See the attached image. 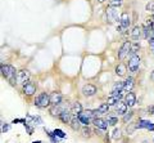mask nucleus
Instances as JSON below:
<instances>
[{"label": "nucleus", "mask_w": 154, "mask_h": 143, "mask_svg": "<svg viewBox=\"0 0 154 143\" xmlns=\"http://www.w3.org/2000/svg\"><path fill=\"white\" fill-rule=\"evenodd\" d=\"M122 98H123V97H118V95H109L107 103L109 104V106H116V104H117L118 102H121Z\"/></svg>", "instance_id": "obj_23"}, {"label": "nucleus", "mask_w": 154, "mask_h": 143, "mask_svg": "<svg viewBox=\"0 0 154 143\" xmlns=\"http://www.w3.org/2000/svg\"><path fill=\"white\" fill-rule=\"evenodd\" d=\"M17 72L16 68L11 65H2V75L11 84H17Z\"/></svg>", "instance_id": "obj_1"}, {"label": "nucleus", "mask_w": 154, "mask_h": 143, "mask_svg": "<svg viewBox=\"0 0 154 143\" xmlns=\"http://www.w3.org/2000/svg\"><path fill=\"white\" fill-rule=\"evenodd\" d=\"M127 108H128V106L126 104V102H118L116 104V113H118V115H125V113L127 112Z\"/></svg>", "instance_id": "obj_15"}, {"label": "nucleus", "mask_w": 154, "mask_h": 143, "mask_svg": "<svg viewBox=\"0 0 154 143\" xmlns=\"http://www.w3.org/2000/svg\"><path fill=\"white\" fill-rule=\"evenodd\" d=\"M140 63H141V59H140V57H139L137 54L131 56L130 57V61H128V65H127L128 71L131 74H135L139 70V67H140Z\"/></svg>", "instance_id": "obj_4"}, {"label": "nucleus", "mask_w": 154, "mask_h": 143, "mask_svg": "<svg viewBox=\"0 0 154 143\" xmlns=\"http://www.w3.org/2000/svg\"><path fill=\"white\" fill-rule=\"evenodd\" d=\"M132 116H134V112H132V111H128V112H126V113H125V115H123V119H122L123 122H128V121L132 119Z\"/></svg>", "instance_id": "obj_31"}, {"label": "nucleus", "mask_w": 154, "mask_h": 143, "mask_svg": "<svg viewBox=\"0 0 154 143\" xmlns=\"http://www.w3.org/2000/svg\"><path fill=\"white\" fill-rule=\"evenodd\" d=\"M22 92L23 94H26V95H32V94H35L36 92V85L31 83V81H26L25 84H23V87H22Z\"/></svg>", "instance_id": "obj_9"}, {"label": "nucleus", "mask_w": 154, "mask_h": 143, "mask_svg": "<svg viewBox=\"0 0 154 143\" xmlns=\"http://www.w3.org/2000/svg\"><path fill=\"white\" fill-rule=\"evenodd\" d=\"M77 117H79V120L81 121V124H82V125H90V122H91V120L88 117L85 115L84 112H81V113H79V115H77Z\"/></svg>", "instance_id": "obj_24"}, {"label": "nucleus", "mask_w": 154, "mask_h": 143, "mask_svg": "<svg viewBox=\"0 0 154 143\" xmlns=\"http://www.w3.org/2000/svg\"><path fill=\"white\" fill-rule=\"evenodd\" d=\"M105 16H107V22L108 23H114L116 21H119L118 17V7L109 5L105 11Z\"/></svg>", "instance_id": "obj_3"}, {"label": "nucleus", "mask_w": 154, "mask_h": 143, "mask_svg": "<svg viewBox=\"0 0 154 143\" xmlns=\"http://www.w3.org/2000/svg\"><path fill=\"white\" fill-rule=\"evenodd\" d=\"M121 137H122V132H121V129H116L113 130V134H112V138L114 141H118V139H121Z\"/></svg>", "instance_id": "obj_28"}, {"label": "nucleus", "mask_w": 154, "mask_h": 143, "mask_svg": "<svg viewBox=\"0 0 154 143\" xmlns=\"http://www.w3.org/2000/svg\"><path fill=\"white\" fill-rule=\"evenodd\" d=\"M107 121H108V124L110 126H114L118 122V117H116V116H109L108 119H107Z\"/></svg>", "instance_id": "obj_32"}, {"label": "nucleus", "mask_w": 154, "mask_h": 143, "mask_svg": "<svg viewBox=\"0 0 154 143\" xmlns=\"http://www.w3.org/2000/svg\"><path fill=\"white\" fill-rule=\"evenodd\" d=\"M146 11L149 12H154V0H150V3H148V5H146Z\"/></svg>", "instance_id": "obj_37"}, {"label": "nucleus", "mask_w": 154, "mask_h": 143, "mask_svg": "<svg viewBox=\"0 0 154 143\" xmlns=\"http://www.w3.org/2000/svg\"><path fill=\"white\" fill-rule=\"evenodd\" d=\"M125 88V81H118L113 85V89H118V90H123Z\"/></svg>", "instance_id": "obj_34"}, {"label": "nucleus", "mask_w": 154, "mask_h": 143, "mask_svg": "<svg viewBox=\"0 0 154 143\" xmlns=\"http://www.w3.org/2000/svg\"><path fill=\"white\" fill-rule=\"evenodd\" d=\"M136 129H148V130H154V124L150 120H144L140 119L136 122Z\"/></svg>", "instance_id": "obj_8"}, {"label": "nucleus", "mask_w": 154, "mask_h": 143, "mask_svg": "<svg viewBox=\"0 0 154 143\" xmlns=\"http://www.w3.org/2000/svg\"><path fill=\"white\" fill-rule=\"evenodd\" d=\"M148 111H149V112H152L153 115H154V106H150V107H149V108H148Z\"/></svg>", "instance_id": "obj_39"}, {"label": "nucleus", "mask_w": 154, "mask_h": 143, "mask_svg": "<svg viewBox=\"0 0 154 143\" xmlns=\"http://www.w3.org/2000/svg\"><path fill=\"white\" fill-rule=\"evenodd\" d=\"M26 119H27L28 122L32 124V125H42V124H44V120L37 115H27Z\"/></svg>", "instance_id": "obj_14"}, {"label": "nucleus", "mask_w": 154, "mask_h": 143, "mask_svg": "<svg viewBox=\"0 0 154 143\" xmlns=\"http://www.w3.org/2000/svg\"><path fill=\"white\" fill-rule=\"evenodd\" d=\"M152 80L154 81V71H153V74H152Z\"/></svg>", "instance_id": "obj_40"}, {"label": "nucleus", "mask_w": 154, "mask_h": 143, "mask_svg": "<svg viewBox=\"0 0 154 143\" xmlns=\"http://www.w3.org/2000/svg\"><path fill=\"white\" fill-rule=\"evenodd\" d=\"M141 35H143V27L141 26H135L132 28L131 34H130V36H131L134 40H139V37H140Z\"/></svg>", "instance_id": "obj_17"}, {"label": "nucleus", "mask_w": 154, "mask_h": 143, "mask_svg": "<svg viewBox=\"0 0 154 143\" xmlns=\"http://www.w3.org/2000/svg\"><path fill=\"white\" fill-rule=\"evenodd\" d=\"M44 130L46 132V134H48V137L50 138V141H51V143H59L60 142V138L59 137H57L55 134H54V130H49V129H46V128H44Z\"/></svg>", "instance_id": "obj_22"}, {"label": "nucleus", "mask_w": 154, "mask_h": 143, "mask_svg": "<svg viewBox=\"0 0 154 143\" xmlns=\"http://www.w3.org/2000/svg\"><path fill=\"white\" fill-rule=\"evenodd\" d=\"M54 134L57 137H59L60 139H66V138H67V134L62 129H54Z\"/></svg>", "instance_id": "obj_29"}, {"label": "nucleus", "mask_w": 154, "mask_h": 143, "mask_svg": "<svg viewBox=\"0 0 154 143\" xmlns=\"http://www.w3.org/2000/svg\"><path fill=\"white\" fill-rule=\"evenodd\" d=\"M58 119H59V120L63 122V124H66V125H67V124H69V122H71V119H72L71 110H68V108L64 110V111L59 115V117H58Z\"/></svg>", "instance_id": "obj_12"}, {"label": "nucleus", "mask_w": 154, "mask_h": 143, "mask_svg": "<svg viewBox=\"0 0 154 143\" xmlns=\"http://www.w3.org/2000/svg\"><path fill=\"white\" fill-rule=\"evenodd\" d=\"M82 112L90 119L91 121H93L95 117H98V115H100L99 111H98V108H96V110H86V111H82Z\"/></svg>", "instance_id": "obj_21"}, {"label": "nucleus", "mask_w": 154, "mask_h": 143, "mask_svg": "<svg viewBox=\"0 0 154 143\" xmlns=\"http://www.w3.org/2000/svg\"><path fill=\"white\" fill-rule=\"evenodd\" d=\"M125 102L128 107H132L135 106V103H136V94L132 93V92H128L126 95H125Z\"/></svg>", "instance_id": "obj_13"}, {"label": "nucleus", "mask_w": 154, "mask_h": 143, "mask_svg": "<svg viewBox=\"0 0 154 143\" xmlns=\"http://www.w3.org/2000/svg\"><path fill=\"white\" fill-rule=\"evenodd\" d=\"M9 129H11V125L3 121V122H2V132H3V133H7Z\"/></svg>", "instance_id": "obj_36"}, {"label": "nucleus", "mask_w": 154, "mask_h": 143, "mask_svg": "<svg viewBox=\"0 0 154 143\" xmlns=\"http://www.w3.org/2000/svg\"><path fill=\"white\" fill-rule=\"evenodd\" d=\"M131 41H125L123 44L121 45V48H119L118 50V58L119 59H125L126 57L130 54V50H131Z\"/></svg>", "instance_id": "obj_6"}, {"label": "nucleus", "mask_w": 154, "mask_h": 143, "mask_svg": "<svg viewBox=\"0 0 154 143\" xmlns=\"http://www.w3.org/2000/svg\"><path fill=\"white\" fill-rule=\"evenodd\" d=\"M149 45H150V49L154 52V37H150V39H149Z\"/></svg>", "instance_id": "obj_38"}, {"label": "nucleus", "mask_w": 154, "mask_h": 143, "mask_svg": "<svg viewBox=\"0 0 154 143\" xmlns=\"http://www.w3.org/2000/svg\"><path fill=\"white\" fill-rule=\"evenodd\" d=\"M30 71L28 70H21L17 72V84H25L26 81L30 80Z\"/></svg>", "instance_id": "obj_7"}, {"label": "nucleus", "mask_w": 154, "mask_h": 143, "mask_svg": "<svg viewBox=\"0 0 154 143\" xmlns=\"http://www.w3.org/2000/svg\"><path fill=\"white\" fill-rule=\"evenodd\" d=\"M153 17H154V14H153Z\"/></svg>", "instance_id": "obj_43"}, {"label": "nucleus", "mask_w": 154, "mask_h": 143, "mask_svg": "<svg viewBox=\"0 0 154 143\" xmlns=\"http://www.w3.org/2000/svg\"><path fill=\"white\" fill-rule=\"evenodd\" d=\"M95 93H96V87H95V85H91V84L84 85V88H82V94L85 95V97H93Z\"/></svg>", "instance_id": "obj_11"}, {"label": "nucleus", "mask_w": 154, "mask_h": 143, "mask_svg": "<svg viewBox=\"0 0 154 143\" xmlns=\"http://www.w3.org/2000/svg\"><path fill=\"white\" fill-rule=\"evenodd\" d=\"M109 104L108 103H102L100 106L98 107V111L99 113H108V110H109Z\"/></svg>", "instance_id": "obj_27"}, {"label": "nucleus", "mask_w": 154, "mask_h": 143, "mask_svg": "<svg viewBox=\"0 0 154 143\" xmlns=\"http://www.w3.org/2000/svg\"><path fill=\"white\" fill-rule=\"evenodd\" d=\"M82 112V104H81L80 102H75V103H72V106H71V113L72 115H79V113Z\"/></svg>", "instance_id": "obj_20"}, {"label": "nucleus", "mask_w": 154, "mask_h": 143, "mask_svg": "<svg viewBox=\"0 0 154 143\" xmlns=\"http://www.w3.org/2000/svg\"><path fill=\"white\" fill-rule=\"evenodd\" d=\"M82 134H84V137H90L91 135V130H90L89 125H85V128L82 129Z\"/></svg>", "instance_id": "obj_35"}, {"label": "nucleus", "mask_w": 154, "mask_h": 143, "mask_svg": "<svg viewBox=\"0 0 154 143\" xmlns=\"http://www.w3.org/2000/svg\"><path fill=\"white\" fill-rule=\"evenodd\" d=\"M32 124L31 122H28V121H26L25 124H23V126L26 128V130H27V133H28V135H32L33 134V126H31Z\"/></svg>", "instance_id": "obj_30"}, {"label": "nucleus", "mask_w": 154, "mask_h": 143, "mask_svg": "<svg viewBox=\"0 0 154 143\" xmlns=\"http://www.w3.org/2000/svg\"><path fill=\"white\" fill-rule=\"evenodd\" d=\"M123 3V0H109V5L113 7H121Z\"/></svg>", "instance_id": "obj_33"}, {"label": "nucleus", "mask_w": 154, "mask_h": 143, "mask_svg": "<svg viewBox=\"0 0 154 143\" xmlns=\"http://www.w3.org/2000/svg\"><path fill=\"white\" fill-rule=\"evenodd\" d=\"M62 99H63V95H62L59 92H54V93L50 94L51 104H59V103H62Z\"/></svg>", "instance_id": "obj_16"}, {"label": "nucleus", "mask_w": 154, "mask_h": 143, "mask_svg": "<svg viewBox=\"0 0 154 143\" xmlns=\"http://www.w3.org/2000/svg\"><path fill=\"white\" fill-rule=\"evenodd\" d=\"M69 126L72 128L73 130H80L81 128V121L79 120V117H77L76 115H72V119H71V122H69Z\"/></svg>", "instance_id": "obj_19"}, {"label": "nucleus", "mask_w": 154, "mask_h": 143, "mask_svg": "<svg viewBox=\"0 0 154 143\" xmlns=\"http://www.w3.org/2000/svg\"><path fill=\"white\" fill-rule=\"evenodd\" d=\"M119 27H118V30L119 31H125V30H128V27L131 26V17H130V14L128 13H122L121 14V17H119Z\"/></svg>", "instance_id": "obj_5"}, {"label": "nucleus", "mask_w": 154, "mask_h": 143, "mask_svg": "<svg viewBox=\"0 0 154 143\" xmlns=\"http://www.w3.org/2000/svg\"><path fill=\"white\" fill-rule=\"evenodd\" d=\"M32 143H42L41 141H35V142H32Z\"/></svg>", "instance_id": "obj_41"}, {"label": "nucleus", "mask_w": 154, "mask_h": 143, "mask_svg": "<svg viewBox=\"0 0 154 143\" xmlns=\"http://www.w3.org/2000/svg\"><path fill=\"white\" fill-rule=\"evenodd\" d=\"M98 2H100V3H103V2H105V0H98Z\"/></svg>", "instance_id": "obj_42"}, {"label": "nucleus", "mask_w": 154, "mask_h": 143, "mask_svg": "<svg viewBox=\"0 0 154 143\" xmlns=\"http://www.w3.org/2000/svg\"><path fill=\"white\" fill-rule=\"evenodd\" d=\"M51 104L50 102V95L48 93H40L35 98V106L38 108H46Z\"/></svg>", "instance_id": "obj_2"}, {"label": "nucleus", "mask_w": 154, "mask_h": 143, "mask_svg": "<svg viewBox=\"0 0 154 143\" xmlns=\"http://www.w3.org/2000/svg\"><path fill=\"white\" fill-rule=\"evenodd\" d=\"M126 66L122 65V63H119L117 67H116V74H117L118 76H125V74H126Z\"/></svg>", "instance_id": "obj_25"}, {"label": "nucleus", "mask_w": 154, "mask_h": 143, "mask_svg": "<svg viewBox=\"0 0 154 143\" xmlns=\"http://www.w3.org/2000/svg\"><path fill=\"white\" fill-rule=\"evenodd\" d=\"M139 49H140V44H139V43H132L131 44V50H130V56L137 54Z\"/></svg>", "instance_id": "obj_26"}, {"label": "nucleus", "mask_w": 154, "mask_h": 143, "mask_svg": "<svg viewBox=\"0 0 154 143\" xmlns=\"http://www.w3.org/2000/svg\"><path fill=\"white\" fill-rule=\"evenodd\" d=\"M93 122H94L95 128H99V129H102V130H107L108 125H109L108 121L105 120V119H102V117H95L93 120Z\"/></svg>", "instance_id": "obj_10"}, {"label": "nucleus", "mask_w": 154, "mask_h": 143, "mask_svg": "<svg viewBox=\"0 0 154 143\" xmlns=\"http://www.w3.org/2000/svg\"><path fill=\"white\" fill-rule=\"evenodd\" d=\"M134 85H135V80H134V78H127L126 80H125V88H123V90L126 93H128V92H132V88H134Z\"/></svg>", "instance_id": "obj_18"}, {"label": "nucleus", "mask_w": 154, "mask_h": 143, "mask_svg": "<svg viewBox=\"0 0 154 143\" xmlns=\"http://www.w3.org/2000/svg\"><path fill=\"white\" fill-rule=\"evenodd\" d=\"M153 141H154V139H153Z\"/></svg>", "instance_id": "obj_44"}]
</instances>
